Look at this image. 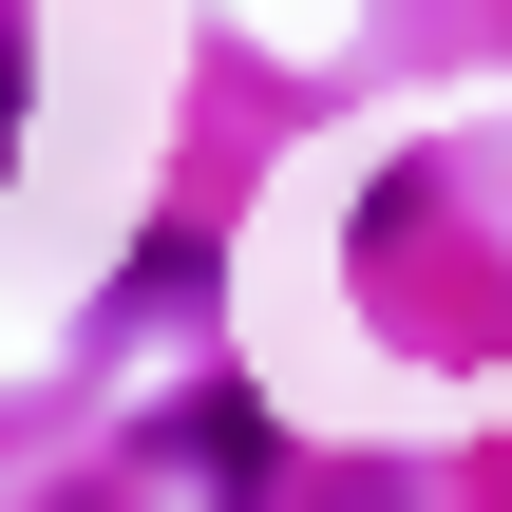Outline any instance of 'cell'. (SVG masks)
I'll return each mask as SVG.
<instances>
[{
    "label": "cell",
    "mask_w": 512,
    "mask_h": 512,
    "mask_svg": "<svg viewBox=\"0 0 512 512\" xmlns=\"http://www.w3.org/2000/svg\"><path fill=\"white\" fill-rule=\"evenodd\" d=\"M152 456H190V475H266V456H285V437H266V418H247V399H190V418H171V437H152Z\"/></svg>",
    "instance_id": "6da1fadb"
}]
</instances>
